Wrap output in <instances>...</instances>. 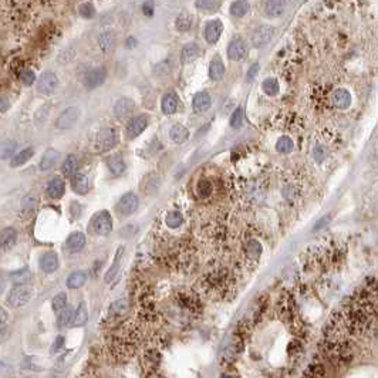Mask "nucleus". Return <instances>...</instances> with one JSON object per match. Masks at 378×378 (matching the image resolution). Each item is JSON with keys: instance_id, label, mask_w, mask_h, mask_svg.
Segmentation results:
<instances>
[{"instance_id": "59", "label": "nucleus", "mask_w": 378, "mask_h": 378, "mask_svg": "<svg viewBox=\"0 0 378 378\" xmlns=\"http://www.w3.org/2000/svg\"><path fill=\"white\" fill-rule=\"evenodd\" d=\"M8 319H9L8 311H6L3 307H0V326H3V324L8 323Z\"/></svg>"}, {"instance_id": "41", "label": "nucleus", "mask_w": 378, "mask_h": 378, "mask_svg": "<svg viewBox=\"0 0 378 378\" xmlns=\"http://www.w3.org/2000/svg\"><path fill=\"white\" fill-rule=\"evenodd\" d=\"M197 192L201 198H208L213 192L212 182L208 179H201L197 185Z\"/></svg>"}, {"instance_id": "60", "label": "nucleus", "mask_w": 378, "mask_h": 378, "mask_svg": "<svg viewBox=\"0 0 378 378\" xmlns=\"http://www.w3.org/2000/svg\"><path fill=\"white\" fill-rule=\"evenodd\" d=\"M9 337V330L8 329H0V344L5 343Z\"/></svg>"}, {"instance_id": "38", "label": "nucleus", "mask_w": 378, "mask_h": 378, "mask_svg": "<svg viewBox=\"0 0 378 378\" xmlns=\"http://www.w3.org/2000/svg\"><path fill=\"white\" fill-rule=\"evenodd\" d=\"M182 222H183V216H182V213L178 212V211H172V212H169L166 215L165 223L166 226H169V228H179L182 225Z\"/></svg>"}, {"instance_id": "20", "label": "nucleus", "mask_w": 378, "mask_h": 378, "mask_svg": "<svg viewBox=\"0 0 378 378\" xmlns=\"http://www.w3.org/2000/svg\"><path fill=\"white\" fill-rule=\"evenodd\" d=\"M201 54V47L197 43H189L181 51V60L182 63H192L194 60H197Z\"/></svg>"}, {"instance_id": "11", "label": "nucleus", "mask_w": 378, "mask_h": 378, "mask_svg": "<svg viewBox=\"0 0 378 378\" xmlns=\"http://www.w3.org/2000/svg\"><path fill=\"white\" fill-rule=\"evenodd\" d=\"M148 127V117L147 115H138L130 119V122L127 124V135L128 138H135L141 134L142 131Z\"/></svg>"}, {"instance_id": "62", "label": "nucleus", "mask_w": 378, "mask_h": 378, "mask_svg": "<svg viewBox=\"0 0 378 378\" xmlns=\"http://www.w3.org/2000/svg\"><path fill=\"white\" fill-rule=\"evenodd\" d=\"M5 287H6V282H5V277L0 275V293H3V290H5Z\"/></svg>"}, {"instance_id": "14", "label": "nucleus", "mask_w": 378, "mask_h": 378, "mask_svg": "<svg viewBox=\"0 0 378 378\" xmlns=\"http://www.w3.org/2000/svg\"><path fill=\"white\" fill-rule=\"evenodd\" d=\"M105 77H107V74H105V70L104 69H94V70H91L88 74L86 76V86L87 88H90V90H93V88H97V87H100L103 84L104 81H105Z\"/></svg>"}, {"instance_id": "48", "label": "nucleus", "mask_w": 378, "mask_h": 378, "mask_svg": "<svg viewBox=\"0 0 378 378\" xmlns=\"http://www.w3.org/2000/svg\"><path fill=\"white\" fill-rule=\"evenodd\" d=\"M53 310L54 311H63L67 306V294L66 293H58L53 299Z\"/></svg>"}, {"instance_id": "8", "label": "nucleus", "mask_w": 378, "mask_h": 378, "mask_svg": "<svg viewBox=\"0 0 378 378\" xmlns=\"http://www.w3.org/2000/svg\"><path fill=\"white\" fill-rule=\"evenodd\" d=\"M79 115H80L79 108H76V107H70V108L64 110L63 112L60 114V117H58L57 121H55V127H57L58 130H70L71 127H74V124L77 122Z\"/></svg>"}, {"instance_id": "7", "label": "nucleus", "mask_w": 378, "mask_h": 378, "mask_svg": "<svg viewBox=\"0 0 378 378\" xmlns=\"http://www.w3.org/2000/svg\"><path fill=\"white\" fill-rule=\"evenodd\" d=\"M228 57L233 61H240L243 60L244 57L249 53V48H247V44L243 39H233L228 46Z\"/></svg>"}, {"instance_id": "49", "label": "nucleus", "mask_w": 378, "mask_h": 378, "mask_svg": "<svg viewBox=\"0 0 378 378\" xmlns=\"http://www.w3.org/2000/svg\"><path fill=\"white\" fill-rule=\"evenodd\" d=\"M127 310V301L125 300H117L110 306L111 314H124Z\"/></svg>"}, {"instance_id": "51", "label": "nucleus", "mask_w": 378, "mask_h": 378, "mask_svg": "<svg viewBox=\"0 0 378 378\" xmlns=\"http://www.w3.org/2000/svg\"><path fill=\"white\" fill-rule=\"evenodd\" d=\"M79 12L80 15L83 17H86V19H91L95 15V9L91 3H83L79 8Z\"/></svg>"}, {"instance_id": "30", "label": "nucleus", "mask_w": 378, "mask_h": 378, "mask_svg": "<svg viewBox=\"0 0 378 378\" xmlns=\"http://www.w3.org/2000/svg\"><path fill=\"white\" fill-rule=\"evenodd\" d=\"M57 158H58V152L55 150L46 151L44 155H43L41 162H40V169H41V171H50V169L55 165Z\"/></svg>"}, {"instance_id": "32", "label": "nucleus", "mask_w": 378, "mask_h": 378, "mask_svg": "<svg viewBox=\"0 0 378 378\" xmlns=\"http://www.w3.org/2000/svg\"><path fill=\"white\" fill-rule=\"evenodd\" d=\"M33 154H34V150H33L32 147H29V148H26L22 152H19L17 155L12 158V162H10V165L13 166V168H16V166H22L24 165L30 158L33 157Z\"/></svg>"}, {"instance_id": "12", "label": "nucleus", "mask_w": 378, "mask_h": 378, "mask_svg": "<svg viewBox=\"0 0 378 378\" xmlns=\"http://www.w3.org/2000/svg\"><path fill=\"white\" fill-rule=\"evenodd\" d=\"M331 104L339 110H346L351 104V94L346 88H337L331 94Z\"/></svg>"}, {"instance_id": "16", "label": "nucleus", "mask_w": 378, "mask_h": 378, "mask_svg": "<svg viewBox=\"0 0 378 378\" xmlns=\"http://www.w3.org/2000/svg\"><path fill=\"white\" fill-rule=\"evenodd\" d=\"M58 268V256L54 252L44 253L40 258V269L46 273H53Z\"/></svg>"}, {"instance_id": "21", "label": "nucleus", "mask_w": 378, "mask_h": 378, "mask_svg": "<svg viewBox=\"0 0 378 378\" xmlns=\"http://www.w3.org/2000/svg\"><path fill=\"white\" fill-rule=\"evenodd\" d=\"M36 211V198L32 195H27L23 198L22 205H20V218L22 219H29L34 215Z\"/></svg>"}, {"instance_id": "1", "label": "nucleus", "mask_w": 378, "mask_h": 378, "mask_svg": "<svg viewBox=\"0 0 378 378\" xmlns=\"http://www.w3.org/2000/svg\"><path fill=\"white\" fill-rule=\"evenodd\" d=\"M246 333H247L246 327L237 329L236 333L232 336V339L228 343V346L223 348L221 354V362L223 367H228L230 364H233L237 357L242 354L244 348V341H246Z\"/></svg>"}, {"instance_id": "44", "label": "nucleus", "mask_w": 378, "mask_h": 378, "mask_svg": "<svg viewBox=\"0 0 378 378\" xmlns=\"http://www.w3.org/2000/svg\"><path fill=\"white\" fill-rule=\"evenodd\" d=\"M73 320H74L73 310L71 307H66L63 311H60L58 316V327H67L69 324L73 323Z\"/></svg>"}, {"instance_id": "40", "label": "nucleus", "mask_w": 378, "mask_h": 378, "mask_svg": "<svg viewBox=\"0 0 378 378\" xmlns=\"http://www.w3.org/2000/svg\"><path fill=\"white\" fill-rule=\"evenodd\" d=\"M293 147H294V144H293L292 138H289V137H282V138H279V141L276 142V151L280 154L292 152Z\"/></svg>"}, {"instance_id": "64", "label": "nucleus", "mask_w": 378, "mask_h": 378, "mask_svg": "<svg viewBox=\"0 0 378 378\" xmlns=\"http://www.w3.org/2000/svg\"><path fill=\"white\" fill-rule=\"evenodd\" d=\"M222 378H239L237 375H232V374H225V375H222Z\"/></svg>"}, {"instance_id": "15", "label": "nucleus", "mask_w": 378, "mask_h": 378, "mask_svg": "<svg viewBox=\"0 0 378 378\" xmlns=\"http://www.w3.org/2000/svg\"><path fill=\"white\" fill-rule=\"evenodd\" d=\"M135 108L134 101L131 98H121L117 101L115 107H114V115L117 118H125L128 117Z\"/></svg>"}, {"instance_id": "6", "label": "nucleus", "mask_w": 378, "mask_h": 378, "mask_svg": "<svg viewBox=\"0 0 378 378\" xmlns=\"http://www.w3.org/2000/svg\"><path fill=\"white\" fill-rule=\"evenodd\" d=\"M57 86H58L57 76H55L54 73H51V71H47V73H43L39 81H37V91H39L40 94L50 95L54 93Z\"/></svg>"}, {"instance_id": "25", "label": "nucleus", "mask_w": 378, "mask_h": 378, "mask_svg": "<svg viewBox=\"0 0 378 378\" xmlns=\"http://www.w3.org/2000/svg\"><path fill=\"white\" fill-rule=\"evenodd\" d=\"M115 46V36L111 32H105L98 36V47L103 53H110Z\"/></svg>"}, {"instance_id": "39", "label": "nucleus", "mask_w": 378, "mask_h": 378, "mask_svg": "<svg viewBox=\"0 0 378 378\" xmlns=\"http://www.w3.org/2000/svg\"><path fill=\"white\" fill-rule=\"evenodd\" d=\"M175 26L179 32H188L189 29L192 27V17L189 16L188 13H182L176 17L175 20Z\"/></svg>"}, {"instance_id": "35", "label": "nucleus", "mask_w": 378, "mask_h": 378, "mask_svg": "<svg viewBox=\"0 0 378 378\" xmlns=\"http://www.w3.org/2000/svg\"><path fill=\"white\" fill-rule=\"evenodd\" d=\"M86 273H83V272H74V273H71V275L69 276V279H67V286H69L70 289H79V287H81L83 284L86 283Z\"/></svg>"}, {"instance_id": "42", "label": "nucleus", "mask_w": 378, "mask_h": 378, "mask_svg": "<svg viewBox=\"0 0 378 378\" xmlns=\"http://www.w3.org/2000/svg\"><path fill=\"white\" fill-rule=\"evenodd\" d=\"M77 166H79V159H77V157H76V155H69L63 164V172L66 173L67 176H70V175H73V173L76 172Z\"/></svg>"}, {"instance_id": "56", "label": "nucleus", "mask_w": 378, "mask_h": 378, "mask_svg": "<svg viewBox=\"0 0 378 378\" xmlns=\"http://www.w3.org/2000/svg\"><path fill=\"white\" fill-rule=\"evenodd\" d=\"M142 10H144V15L152 16V15H154V3H152V2L144 3V5H142Z\"/></svg>"}, {"instance_id": "13", "label": "nucleus", "mask_w": 378, "mask_h": 378, "mask_svg": "<svg viewBox=\"0 0 378 378\" xmlns=\"http://www.w3.org/2000/svg\"><path fill=\"white\" fill-rule=\"evenodd\" d=\"M212 104V100H211V95L208 94L206 91H199L195 94L194 100H192V110L197 114H201L206 111Z\"/></svg>"}, {"instance_id": "22", "label": "nucleus", "mask_w": 378, "mask_h": 378, "mask_svg": "<svg viewBox=\"0 0 378 378\" xmlns=\"http://www.w3.org/2000/svg\"><path fill=\"white\" fill-rule=\"evenodd\" d=\"M225 76V64L221 60V57H215L209 64V77L213 81H221Z\"/></svg>"}, {"instance_id": "54", "label": "nucleus", "mask_w": 378, "mask_h": 378, "mask_svg": "<svg viewBox=\"0 0 378 378\" xmlns=\"http://www.w3.org/2000/svg\"><path fill=\"white\" fill-rule=\"evenodd\" d=\"M258 73H259V63H255L250 66V69H249V71H247V76H246V79H247V81L250 83L256 76H258Z\"/></svg>"}, {"instance_id": "28", "label": "nucleus", "mask_w": 378, "mask_h": 378, "mask_svg": "<svg viewBox=\"0 0 378 378\" xmlns=\"http://www.w3.org/2000/svg\"><path fill=\"white\" fill-rule=\"evenodd\" d=\"M161 107H162V111L165 112L166 115H171L178 108V97L173 94V93H168V94L162 97Z\"/></svg>"}, {"instance_id": "24", "label": "nucleus", "mask_w": 378, "mask_h": 378, "mask_svg": "<svg viewBox=\"0 0 378 378\" xmlns=\"http://www.w3.org/2000/svg\"><path fill=\"white\" fill-rule=\"evenodd\" d=\"M71 186L74 189V192H77L80 195H86L87 192H88V189H90V181H88V178H87L86 175L79 173V175H76L73 178Z\"/></svg>"}, {"instance_id": "53", "label": "nucleus", "mask_w": 378, "mask_h": 378, "mask_svg": "<svg viewBox=\"0 0 378 378\" xmlns=\"http://www.w3.org/2000/svg\"><path fill=\"white\" fill-rule=\"evenodd\" d=\"M48 111H50V105H48V104L40 107L39 110H37V112H36V115H34V117H36V121H37V122H44L46 118H47Z\"/></svg>"}, {"instance_id": "5", "label": "nucleus", "mask_w": 378, "mask_h": 378, "mask_svg": "<svg viewBox=\"0 0 378 378\" xmlns=\"http://www.w3.org/2000/svg\"><path fill=\"white\" fill-rule=\"evenodd\" d=\"M275 33L276 29L273 26H269V24L259 26L258 29L253 30L252 36H250V43H252L253 47H263L265 44H268L269 41H272V39L275 37Z\"/></svg>"}, {"instance_id": "10", "label": "nucleus", "mask_w": 378, "mask_h": 378, "mask_svg": "<svg viewBox=\"0 0 378 378\" xmlns=\"http://www.w3.org/2000/svg\"><path fill=\"white\" fill-rule=\"evenodd\" d=\"M222 33H223V23L216 19V20L208 22V24L205 26V30H204V36H205V40L209 44H215L218 40L221 39Z\"/></svg>"}, {"instance_id": "55", "label": "nucleus", "mask_w": 378, "mask_h": 378, "mask_svg": "<svg viewBox=\"0 0 378 378\" xmlns=\"http://www.w3.org/2000/svg\"><path fill=\"white\" fill-rule=\"evenodd\" d=\"M313 155H314V158H316V162H319V164H320V162H323L324 158H326V152H324V150L322 148V147H316Z\"/></svg>"}, {"instance_id": "29", "label": "nucleus", "mask_w": 378, "mask_h": 378, "mask_svg": "<svg viewBox=\"0 0 378 378\" xmlns=\"http://www.w3.org/2000/svg\"><path fill=\"white\" fill-rule=\"evenodd\" d=\"M301 378H327L326 377V368L322 362H313L303 372Z\"/></svg>"}, {"instance_id": "61", "label": "nucleus", "mask_w": 378, "mask_h": 378, "mask_svg": "<svg viewBox=\"0 0 378 378\" xmlns=\"http://www.w3.org/2000/svg\"><path fill=\"white\" fill-rule=\"evenodd\" d=\"M9 107V101L8 98H5V97H0V110L2 111H6Z\"/></svg>"}, {"instance_id": "58", "label": "nucleus", "mask_w": 378, "mask_h": 378, "mask_svg": "<svg viewBox=\"0 0 378 378\" xmlns=\"http://www.w3.org/2000/svg\"><path fill=\"white\" fill-rule=\"evenodd\" d=\"M63 346H64V337L63 336H58V337L55 339L54 346H53V348H51V351H53V353H54V351H58V350H60Z\"/></svg>"}, {"instance_id": "52", "label": "nucleus", "mask_w": 378, "mask_h": 378, "mask_svg": "<svg viewBox=\"0 0 378 378\" xmlns=\"http://www.w3.org/2000/svg\"><path fill=\"white\" fill-rule=\"evenodd\" d=\"M16 148V142L15 141H8L6 144H3L2 147H0V157L3 158H8L9 155H12V152L15 151Z\"/></svg>"}, {"instance_id": "34", "label": "nucleus", "mask_w": 378, "mask_h": 378, "mask_svg": "<svg viewBox=\"0 0 378 378\" xmlns=\"http://www.w3.org/2000/svg\"><path fill=\"white\" fill-rule=\"evenodd\" d=\"M249 12V3L244 0H237L230 5V15L235 17H243Z\"/></svg>"}, {"instance_id": "23", "label": "nucleus", "mask_w": 378, "mask_h": 378, "mask_svg": "<svg viewBox=\"0 0 378 378\" xmlns=\"http://www.w3.org/2000/svg\"><path fill=\"white\" fill-rule=\"evenodd\" d=\"M105 164H107V166H108V169H110V172L112 175H121V173H124V171H125V162H124V159H122V157L119 154L107 158Z\"/></svg>"}, {"instance_id": "37", "label": "nucleus", "mask_w": 378, "mask_h": 378, "mask_svg": "<svg viewBox=\"0 0 378 378\" xmlns=\"http://www.w3.org/2000/svg\"><path fill=\"white\" fill-rule=\"evenodd\" d=\"M121 255H122V247H119L118 253H117V258H115V262H114V265L108 269V272L105 273V282L107 283H111L117 275H118L119 272V262H121Z\"/></svg>"}, {"instance_id": "17", "label": "nucleus", "mask_w": 378, "mask_h": 378, "mask_svg": "<svg viewBox=\"0 0 378 378\" xmlns=\"http://www.w3.org/2000/svg\"><path fill=\"white\" fill-rule=\"evenodd\" d=\"M64 189H66V185L63 179L60 176H54L47 185L48 197L53 199H60L64 195Z\"/></svg>"}, {"instance_id": "50", "label": "nucleus", "mask_w": 378, "mask_h": 378, "mask_svg": "<svg viewBox=\"0 0 378 378\" xmlns=\"http://www.w3.org/2000/svg\"><path fill=\"white\" fill-rule=\"evenodd\" d=\"M20 80H22L24 86H32L34 80H36V76H34V73L32 70L24 69V70L20 71Z\"/></svg>"}, {"instance_id": "4", "label": "nucleus", "mask_w": 378, "mask_h": 378, "mask_svg": "<svg viewBox=\"0 0 378 378\" xmlns=\"http://www.w3.org/2000/svg\"><path fill=\"white\" fill-rule=\"evenodd\" d=\"M118 142V134L115 130L112 128H104L101 130L98 134H97V138H95V148L100 152H105V151H110L112 147H115Z\"/></svg>"}, {"instance_id": "19", "label": "nucleus", "mask_w": 378, "mask_h": 378, "mask_svg": "<svg viewBox=\"0 0 378 378\" xmlns=\"http://www.w3.org/2000/svg\"><path fill=\"white\" fill-rule=\"evenodd\" d=\"M17 240V232L13 228H6L2 230L0 233V246L2 249L8 250L10 247H13Z\"/></svg>"}, {"instance_id": "26", "label": "nucleus", "mask_w": 378, "mask_h": 378, "mask_svg": "<svg viewBox=\"0 0 378 378\" xmlns=\"http://www.w3.org/2000/svg\"><path fill=\"white\" fill-rule=\"evenodd\" d=\"M169 137H171V140L173 142H176V144H183L185 141H188L189 138V131L188 128H185L181 124H176V125H173L171 128V131H169Z\"/></svg>"}, {"instance_id": "47", "label": "nucleus", "mask_w": 378, "mask_h": 378, "mask_svg": "<svg viewBox=\"0 0 378 378\" xmlns=\"http://www.w3.org/2000/svg\"><path fill=\"white\" fill-rule=\"evenodd\" d=\"M10 279H12L15 283L23 284V283H26L27 280H30V272H29L27 269H23V270H16V272L10 273Z\"/></svg>"}, {"instance_id": "9", "label": "nucleus", "mask_w": 378, "mask_h": 378, "mask_svg": "<svg viewBox=\"0 0 378 378\" xmlns=\"http://www.w3.org/2000/svg\"><path fill=\"white\" fill-rule=\"evenodd\" d=\"M117 209L124 216L133 215L138 209V197L135 194H133V192H128L124 197H121L118 205H117Z\"/></svg>"}, {"instance_id": "3", "label": "nucleus", "mask_w": 378, "mask_h": 378, "mask_svg": "<svg viewBox=\"0 0 378 378\" xmlns=\"http://www.w3.org/2000/svg\"><path fill=\"white\" fill-rule=\"evenodd\" d=\"M91 229L95 235L98 236H107L112 230V218L107 211L95 213L94 218L91 219Z\"/></svg>"}, {"instance_id": "18", "label": "nucleus", "mask_w": 378, "mask_h": 378, "mask_svg": "<svg viewBox=\"0 0 378 378\" xmlns=\"http://www.w3.org/2000/svg\"><path fill=\"white\" fill-rule=\"evenodd\" d=\"M84 244H86V236L81 232H74L67 239V249L71 253L80 252L84 247Z\"/></svg>"}, {"instance_id": "63", "label": "nucleus", "mask_w": 378, "mask_h": 378, "mask_svg": "<svg viewBox=\"0 0 378 378\" xmlns=\"http://www.w3.org/2000/svg\"><path fill=\"white\" fill-rule=\"evenodd\" d=\"M134 43H135L134 39H128V40H127V47H128V48H133L135 46Z\"/></svg>"}, {"instance_id": "33", "label": "nucleus", "mask_w": 378, "mask_h": 378, "mask_svg": "<svg viewBox=\"0 0 378 378\" xmlns=\"http://www.w3.org/2000/svg\"><path fill=\"white\" fill-rule=\"evenodd\" d=\"M262 90H263L265 94H268L269 97H275V95L279 94L280 87H279L277 80L273 79V77H269V79H266L262 83Z\"/></svg>"}, {"instance_id": "2", "label": "nucleus", "mask_w": 378, "mask_h": 378, "mask_svg": "<svg viewBox=\"0 0 378 378\" xmlns=\"http://www.w3.org/2000/svg\"><path fill=\"white\" fill-rule=\"evenodd\" d=\"M33 297V289L27 284H19L13 287L8 294V303L12 307H22L27 304Z\"/></svg>"}, {"instance_id": "31", "label": "nucleus", "mask_w": 378, "mask_h": 378, "mask_svg": "<svg viewBox=\"0 0 378 378\" xmlns=\"http://www.w3.org/2000/svg\"><path fill=\"white\" fill-rule=\"evenodd\" d=\"M88 320V310H87V306L84 301H81L79 304V307L76 310V314H74V320H73V326L76 327H81L84 326Z\"/></svg>"}, {"instance_id": "57", "label": "nucleus", "mask_w": 378, "mask_h": 378, "mask_svg": "<svg viewBox=\"0 0 378 378\" xmlns=\"http://www.w3.org/2000/svg\"><path fill=\"white\" fill-rule=\"evenodd\" d=\"M330 219H331V216H330V215H326V216H324L323 219H320V221H319V222H317V223H316V225H314V229H313V230H319V229L324 228V226H326V225H327V223H329V222H330Z\"/></svg>"}, {"instance_id": "27", "label": "nucleus", "mask_w": 378, "mask_h": 378, "mask_svg": "<svg viewBox=\"0 0 378 378\" xmlns=\"http://www.w3.org/2000/svg\"><path fill=\"white\" fill-rule=\"evenodd\" d=\"M286 10V3L276 0V2H266L265 3V13L270 17H277L283 15Z\"/></svg>"}, {"instance_id": "36", "label": "nucleus", "mask_w": 378, "mask_h": 378, "mask_svg": "<svg viewBox=\"0 0 378 378\" xmlns=\"http://www.w3.org/2000/svg\"><path fill=\"white\" fill-rule=\"evenodd\" d=\"M287 354H289V358L290 361L296 362L297 360H300V357L303 354V347H301V343L299 340H294L289 344V348H287Z\"/></svg>"}, {"instance_id": "45", "label": "nucleus", "mask_w": 378, "mask_h": 378, "mask_svg": "<svg viewBox=\"0 0 378 378\" xmlns=\"http://www.w3.org/2000/svg\"><path fill=\"white\" fill-rule=\"evenodd\" d=\"M243 124V108L242 107H237L236 110L232 112V115H230V127L232 128H240Z\"/></svg>"}, {"instance_id": "43", "label": "nucleus", "mask_w": 378, "mask_h": 378, "mask_svg": "<svg viewBox=\"0 0 378 378\" xmlns=\"http://www.w3.org/2000/svg\"><path fill=\"white\" fill-rule=\"evenodd\" d=\"M195 6H197L201 12H205V13H215L218 9L221 8V2H197L195 3Z\"/></svg>"}, {"instance_id": "46", "label": "nucleus", "mask_w": 378, "mask_h": 378, "mask_svg": "<svg viewBox=\"0 0 378 378\" xmlns=\"http://www.w3.org/2000/svg\"><path fill=\"white\" fill-rule=\"evenodd\" d=\"M246 253H247V256L250 259H258L260 256V253H262V244L258 240H250L247 243V247H246Z\"/></svg>"}]
</instances>
